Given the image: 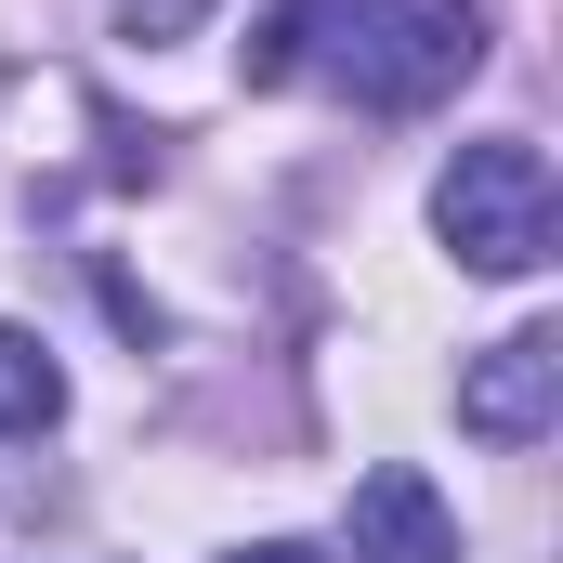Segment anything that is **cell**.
I'll use <instances>...</instances> for the list:
<instances>
[{"mask_svg": "<svg viewBox=\"0 0 563 563\" xmlns=\"http://www.w3.org/2000/svg\"><path fill=\"white\" fill-rule=\"evenodd\" d=\"M341 92L380 106V119H420L445 106L472 66H485V13L472 0H341Z\"/></svg>", "mask_w": 563, "mask_h": 563, "instance_id": "1", "label": "cell"}, {"mask_svg": "<svg viewBox=\"0 0 563 563\" xmlns=\"http://www.w3.org/2000/svg\"><path fill=\"white\" fill-rule=\"evenodd\" d=\"M432 236L459 250V276H538L551 263V157L525 132L459 144L432 184Z\"/></svg>", "mask_w": 563, "mask_h": 563, "instance_id": "2", "label": "cell"}, {"mask_svg": "<svg viewBox=\"0 0 563 563\" xmlns=\"http://www.w3.org/2000/svg\"><path fill=\"white\" fill-rule=\"evenodd\" d=\"M551 407H563V341L551 328H511V341H485L459 367V432H485V445H538Z\"/></svg>", "mask_w": 563, "mask_h": 563, "instance_id": "3", "label": "cell"}, {"mask_svg": "<svg viewBox=\"0 0 563 563\" xmlns=\"http://www.w3.org/2000/svg\"><path fill=\"white\" fill-rule=\"evenodd\" d=\"M354 563H459V511L432 498V472L380 459L354 485Z\"/></svg>", "mask_w": 563, "mask_h": 563, "instance_id": "4", "label": "cell"}, {"mask_svg": "<svg viewBox=\"0 0 563 563\" xmlns=\"http://www.w3.org/2000/svg\"><path fill=\"white\" fill-rule=\"evenodd\" d=\"M66 420V367L40 354V328H0V432H53Z\"/></svg>", "mask_w": 563, "mask_h": 563, "instance_id": "5", "label": "cell"}, {"mask_svg": "<svg viewBox=\"0 0 563 563\" xmlns=\"http://www.w3.org/2000/svg\"><path fill=\"white\" fill-rule=\"evenodd\" d=\"M197 13H210V0H119V26H132V40H184Z\"/></svg>", "mask_w": 563, "mask_h": 563, "instance_id": "6", "label": "cell"}, {"mask_svg": "<svg viewBox=\"0 0 563 563\" xmlns=\"http://www.w3.org/2000/svg\"><path fill=\"white\" fill-rule=\"evenodd\" d=\"M223 563H328V551H301V538H263V551H223Z\"/></svg>", "mask_w": 563, "mask_h": 563, "instance_id": "7", "label": "cell"}]
</instances>
